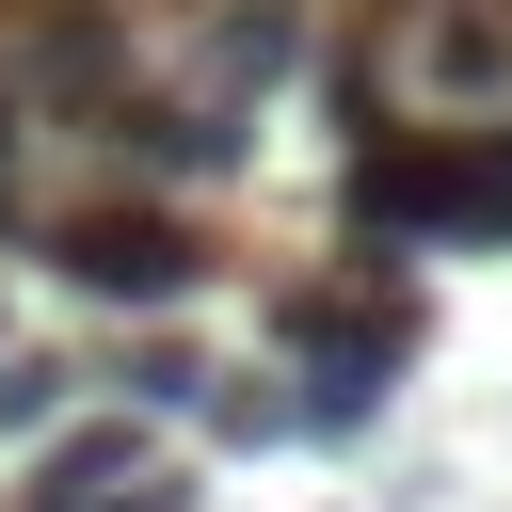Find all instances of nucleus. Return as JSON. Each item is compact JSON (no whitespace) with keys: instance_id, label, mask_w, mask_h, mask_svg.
<instances>
[{"instance_id":"nucleus-1","label":"nucleus","mask_w":512,"mask_h":512,"mask_svg":"<svg viewBox=\"0 0 512 512\" xmlns=\"http://www.w3.org/2000/svg\"><path fill=\"white\" fill-rule=\"evenodd\" d=\"M48 272L96 288V304H176V288L208 272V240H192L176 208H64V224H48Z\"/></svg>"},{"instance_id":"nucleus-2","label":"nucleus","mask_w":512,"mask_h":512,"mask_svg":"<svg viewBox=\"0 0 512 512\" xmlns=\"http://www.w3.org/2000/svg\"><path fill=\"white\" fill-rule=\"evenodd\" d=\"M96 144H112L128 176H224V160L256 144V112H224V96H144V80H128V96L96 112Z\"/></svg>"},{"instance_id":"nucleus-3","label":"nucleus","mask_w":512,"mask_h":512,"mask_svg":"<svg viewBox=\"0 0 512 512\" xmlns=\"http://www.w3.org/2000/svg\"><path fill=\"white\" fill-rule=\"evenodd\" d=\"M288 64H304V0H240V16L208 32V80H224V112H256Z\"/></svg>"},{"instance_id":"nucleus-4","label":"nucleus","mask_w":512,"mask_h":512,"mask_svg":"<svg viewBox=\"0 0 512 512\" xmlns=\"http://www.w3.org/2000/svg\"><path fill=\"white\" fill-rule=\"evenodd\" d=\"M416 80H448V96H496V80H512V32L448 0V16H416Z\"/></svg>"},{"instance_id":"nucleus-5","label":"nucleus","mask_w":512,"mask_h":512,"mask_svg":"<svg viewBox=\"0 0 512 512\" xmlns=\"http://www.w3.org/2000/svg\"><path fill=\"white\" fill-rule=\"evenodd\" d=\"M80 496H128V416H96V432H64L32 464V512H80Z\"/></svg>"},{"instance_id":"nucleus-6","label":"nucleus","mask_w":512,"mask_h":512,"mask_svg":"<svg viewBox=\"0 0 512 512\" xmlns=\"http://www.w3.org/2000/svg\"><path fill=\"white\" fill-rule=\"evenodd\" d=\"M64 384H80L64 352H0V432H48V416H64Z\"/></svg>"},{"instance_id":"nucleus-7","label":"nucleus","mask_w":512,"mask_h":512,"mask_svg":"<svg viewBox=\"0 0 512 512\" xmlns=\"http://www.w3.org/2000/svg\"><path fill=\"white\" fill-rule=\"evenodd\" d=\"M192 384H208V368H192V352H176V336H144V352H128V400H160V416H176V400H192Z\"/></svg>"},{"instance_id":"nucleus-8","label":"nucleus","mask_w":512,"mask_h":512,"mask_svg":"<svg viewBox=\"0 0 512 512\" xmlns=\"http://www.w3.org/2000/svg\"><path fill=\"white\" fill-rule=\"evenodd\" d=\"M80 512H192V480H128V496H80Z\"/></svg>"},{"instance_id":"nucleus-9","label":"nucleus","mask_w":512,"mask_h":512,"mask_svg":"<svg viewBox=\"0 0 512 512\" xmlns=\"http://www.w3.org/2000/svg\"><path fill=\"white\" fill-rule=\"evenodd\" d=\"M0 224H16V80H0Z\"/></svg>"}]
</instances>
